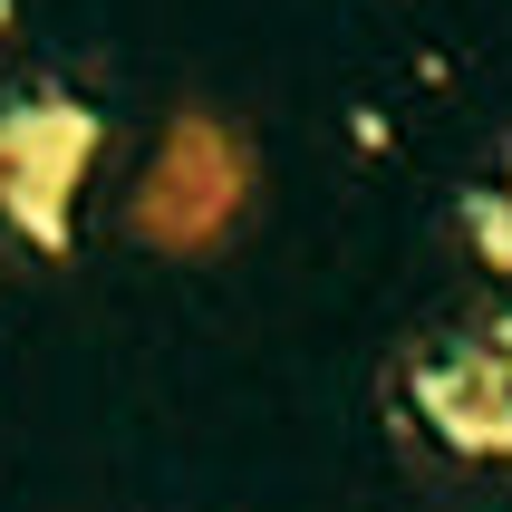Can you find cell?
Returning a JSON list of instances; mask_svg holds the SVG:
<instances>
[{"label": "cell", "mask_w": 512, "mask_h": 512, "mask_svg": "<svg viewBox=\"0 0 512 512\" xmlns=\"http://www.w3.org/2000/svg\"><path fill=\"white\" fill-rule=\"evenodd\" d=\"M397 416L455 464H512V300L435 329L397 358Z\"/></svg>", "instance_id": "6da1fadb"}, {"label": "cell", "mask_w": 512, "mask_h": 512, "mask_svg": "<svg viewBox=\"0 0 512 512\" xmlns=\"http://www.w3.org/2000/svg\"><path fill=\"white\" fill-rule=\"evenodd\" d=\"M97 145H107V126L78 97L0 107V223L20 232L29 252H68V203H78Z\"/></svg>", "instance_id": "7a4b0ae2"}, {"label": "cell", "mask_w": 512, "mask_h": 512, "mask_svg": "<svg viewBox=\"0 0 512 512\" xmlns=\"http://www.w3.org/2000/svg\"><path fill=\"white\" fill-rule=\"evenodd\" d=\"M455 232L474 242L484 271H512V184H464L455 194Z\"/></svg>", "instance_id": "3957f363"}, {"label": "cell", "mask_w": 512, "mask_h": 512, "mask_svg": "<svg viewBox=\"0 0 512 512\" xmlns=\"http://www.w3.org/2000/svg\"><path fill=\"white\" fill-rule=\"evenodd\" d=\"M10 29H20V0H0V49H10Z\"/></svg>", "instance_id": "277c9868"}, {"label": "cell", "mask_w": 512, "mask_h": 512, "mask_svg": "<svg viewBox=\"0 0 512 512\" xmlns=\"http://www.w3.org/2000/svg\"><path fill=\"white\" fill-rule=\"evenodd\" d=\"M503 184H512V145H503Z\"/></svg>", "instance_id": "5b68a950"}]
</instances>
